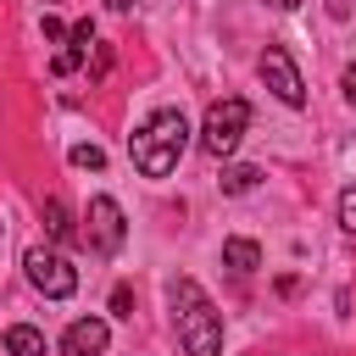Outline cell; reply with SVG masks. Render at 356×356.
<instances>
[{"label": "cell", "instance_id": "7a4b0ae2", "mask_svg": "<svg viewBox=\"0 0 356 356\" xmlns=\"http://www.w3.org/2000/svg\"><path fill=\"white\" fill-rule=\"evenodd\" d=\"M167 300H172L184 350H189V356H217V350H222V312L206 300V289H200L195 278H172V284H167Z\"/></svg>", "mask_w": 356, "mask_h": 356}, {"label": "cell", "instance_id": "8fae6325", "mask_svg": "<svg viewBox=\"0 0 356 356\" xmlns=\"http://www.w3.org/2000/svg\"><path fill=\"white\" fill-rule=\"evenodd\" d=\"M39 217H44V234H50V239H72V217H67V200H61V195H50V200L39 206Z\"/></svg>", "mask_w": 356, "mask_h": 356}, {"label": "cell", "instance_id": "7c38bea8", "mask_svg": "<svg viewBox=\"0 0 356 356\" xmlns=\"http://www.w3.org/2000/svg\"><path fill=\"white\" fill-rule=\"evenodd\" d=\"M256 184H261L256 167H245V161H239V167H222V195H250Z\"/></svg>", "mask_w": 356, "mask_h": 356}, {"label": "cell", "instance_id": "30bf717a", "mask_svg": "<svg viewBox=\"0 0 356 356\" xmlns=\"http://www.w3.org/2000/svg\"><path fill=\"white\" fill-rule=\"evenodd\" d=\"M6 350H11V356H44V334L28 328V323H11V328H6Z\"/></svg>", "mask_w": 356, "mask_h": 356}, {"label": "cell", "instance_id": "5b68a950", "mask_svg": "<svg viewBox=\"0 0 356 356\" xmlns=\"http://www.w3.org/2000/svg\"><path fill=\"white\" fill-rule=\"evenodd\" d=\"M122 239H128L122 206H117L111 195H95V200H89V217H83V245H89L95 256H117Z\"/></svg>", "mask_w": 356, "mask_h": 356}, {"label": "cell", "instance_id": "52a82bcc", "mask_svg": "<svg viewBox=\"0 0 356 356\" xmlns=\"http://www.w3.org/2000/svg\"><path fill=\"white\" fill-rule=\"evenodd\" d=\"M106 345H111L106 317H78V323H67V334H61V350H67V356H100Z\"/></svg>", "mask_w": 356, "mask_h": 356}, {"label": "cell", "instance_id": "2e32d148", "mask_svg": "<svg viewBox=\"0 0 356 356\" xmlns=\"http://www.w3.org/2000/svg\"><path fill=\"white\" fill-rule=\"evenodd\" d=\"M339 89H345V106H356V61L339 72Z\"/></svg>", "mask_w": 356, "mask_h": 356}, {"label": "cell", "instance_id": "ba28073f", "mask_svg": "<svg viewBox=\"0 0 356 356\" xmlns=\"http://www.w3.org/2000/svg\"><path fill=\"white\" fill-rule=\"evenodd\" d=\"M89 44H95V22H72V28H67V44H61V50H56V61H50V67H56V78L78 72V67H83V56H89Z\"/></svg>", "mask_w": 356, "mask_h": 356}, {"label": "cell", "instance_id": "8992f818", "mask_svg": "<svg viewBox=\"0 0 356 356\" xmlns=\"http://www.w3.org/2000/svg\"><path fill=\"white\" fill-rule=\"evenodd\" d=\"M261 83L284 100V106H306V83H300V67L284 44H267L261 50Z\"/></svg>", "mask_w": 356, "mask_h": 356}, {"label": "cell", "instance_id": "9a60e30c", "mask_svg": "<svg viewBox=\"0 0 356 356\" xmlns=\"http://www.w3.org/2000/svg\"><path fill=\"white\" fill-rule=\"evenodd\" d=\"M111 312H117V317H134V289H128V284L111 289Z\"/></svg>", "mask_w": 356, "mask_h": 356}, {"label": "cell", "instance_id": "4fadbf2b", "mask_svg": "<svg viewBox=\"0 0 356 356\" xmlns=\"http://www.w3.org/2000/svg\"><path fill=\"white\" fill-rule=\"evenodd\" d=\"M67 156H72V167H83V172H100V167H106V150H100V145H72Z\"/></svg>", "mask_w": 356, "mask_h": 356}, {"label": "cell", "instance_id": "6da1fadb", "mask_svg": "<svg viewBox=\"0 0 356 356\" xmlns=\"http://www.w3.org/2000/svg\"><path fill=\"white\" fill-rule=\"evenodd\" d=\"M184 145H189V122H184V111H172V106L150 111V117L128 134V156H134V167H139L145 178H167V172L178 167Z\"/></svg>", "mask_w": 356, "mask_h": 356}, {"label": "cell", "instance_id": "277c9868", "mask_svg": "<svg viewBox=\"0 0 356 356\" xmlns=\"http://www.w3.org/2000/svg\"><path fill=\"white\" fill-rule=\"evenodd\" d=\"M245 128H250V106H245L239 95H228V100H217V106L206 111V122H200V145H206L211 156H228V150L245 139Z\"/></svg>", "mask_w": 356, "mask_h": 356}, {"label": "cell", "instance_id": "e0dca14e", "mask_svg": "<svg viewBox=\"0 0 356 356\" xmlns=\"http://www.w3.org/2000/svg\"><path fill=\"white\" fill-rule=\"evenodd\" d=\"M267 6H273V11H295L300 0H267Z\"/></svg>", "mask_w": 356, "mask_h": 356}, {"label": "cell", "instance_id": "5bb4252c", "mask_svg": "<svg viewBox=\"0 0 356 356\" xmlns=\"http://www.w3.org/2000/svg\"><path fill=\"white\" fill-rule=\"evenodd\" d=\"M339 228H350V234H356V184L339 195Z\"/></svg>", "mask_w": 356, "mask_h": 356}, {"label": "cell", "instance_id": "9c48e42d", "mask_svg": "<svg viewBox=\"0 0 356 356\" xmlns=\"http://www.w3.org/2000/svg\"><path fill=\"white\" fill-rule=\"evenodd\" d=\"M222 261H228L234 273H256V267H261V245H256V239H222Z\"/></svg>", "mask_w": 356, "mask_h": 356}, {"label": "cell", "instance_id": "3957f363", "mask_svg": "<svg viewBox=\"0 0 356 356\" xmlns=\"http://www.w3.org/2000/svg\"><path fill=\"white\" fill-rule=\"evenodd\" d=\"M22 273H28V284H33L44 300H67V295L78 289V267H72L61 250H44V245H33V250L22 256Z\"/></svg>", "mask_w": 356, "mask_h": 356}, {"label": "cell", "instance_id": "ac0fdd59", "mask_svg": "<svg viewBox=\"0 0 356 356\" xmlns=\"http://www.w3.org/2000/svg\"><path fill=\"white\" fill-rule=\"evenodd\" d=\"M106 6H111V11H134V0H106Z\"/></svg>", "mask_w": 356, "mask_h": 356}]
</instances>
